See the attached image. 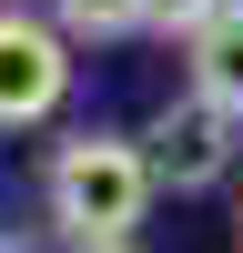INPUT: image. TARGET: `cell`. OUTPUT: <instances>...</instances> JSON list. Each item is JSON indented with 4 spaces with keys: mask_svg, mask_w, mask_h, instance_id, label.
<instances>
[{
    "mask_svg": "<svg viewBox=\"0 0 243 253\" xmlns=\"http://www.w3.org/2000/svg\"><path fill=\"white\" fill-rule=\"evenodd\" d=\"M152 193H162V172H152V152L132 132H71L40 162V213H51V233L71 253L132 243V223L152 213Z\"/></svg>",
    "mask_w": 243,
    "mask_h": 253,
    "instance_id": "cell-1",
    "label": "cell"
},
{
    "mask_svg": "<svg viewBox=\"0 0 243 253\" xmlns=\"http://www.w3.org/2000/svg\"><path fill=\"white\" fill-rule=\"evenodd\" d=\"M71 101V31L31 10H0V132H31Z\"/></svg>",
    "mask_w": 243,
    "mask_h": 253,
    "instance_id": "cell-2",
    "label": "cell"
},
{
    "mask_svg": "<svg viewBox=\"0 0 243 253\" xmlns=\"http://www.w3.org/2000/svg\"><path fill=\"white\" fill-rule=\"evenodd\" d=\"M243 112H223L213 91H182V101H162L152 112V132H142V152H152V172L172 182V193H213L223 172H233V152H243Z\"/></svg>",
    "mask_w": 243,
    "mask_h": 253,
    "instance_id": "cell-3",
    "label": "cell"
},
{
    "mask_svg": "<svg viewBox=\"0 0 243 253\" xmlns=\"http://www.w3.org/2000/svg\"><path fill=\"white\" fill-rule=\"evenodd\" d=\"M182 61H193V91H213L223 112H243V0H223V10L182 41Z\"/></svg>",
    "mask_w": 243,
    "mask_h": 253,
    "instance_id": "cell-4",
    "label": "cell"
},
{
    "mask_svg": "<svg viewBox=\"0 0 243 253\" xmlns=\"http://www.w3.org/2000/svg\"><path fill=\"white\" fill-rule=\"evenodd\" d=\"M51 20L71 41H132V31H152V0H51Z\"/></svg>",
    "mask_w": 243,
    "mask_h": 253,
    "instance_id": "cell-5",
    "label": "cell"
},
{
    "mask_svg": "<svg viewBox=\"0 0 243 253\" xmlns=\"http://www.w3.org/2000/svg\"><path fill=\"white\" fill-rule=\"evenodd\" d=\"M213 10H223V0H152V31H182V41H193Z\"/></svg>",
    "mask_w": 243,
    "mask_h": 253,
    "instance_id": "cell-6",
    "label": "cell"
},
{
    "mask_svg": "<svg viewBox=\"0 0 243 253\" xmlns=\"http://www.w3.org/2000/svg\"><path fill=\"white\" fill-rule=\"evenodd\" d=\"M233 243H243V203H233Z\"/></svg>",
    "mask_w": 243,
    "mask_h": 253,
    "instance_id": "cell-7",
    "label": "cell"
},
{
    "mask_svg": "<svg viewBox=\"0 0 243 253\" xmlns=\"http://www.w3.org/2000/svg\"><path fill=\"white\" fill-rule=\"evenodd\" d=\"M112 253H132V243H112Z\"/></svg>",
    "mask_w": 243,
    "mask_h": 253,
    "instance_id": "cell-8",
    "label": "cell"
},
{
    "mask_svg": "<svg viewBox=\"0 0 243 253\" xmlns=\"http://www.w3.org/2000/svg\"><path fill=\"white\" fill-rule=\"evenodd\" d=\"M0 253H10V243H0Z\"/></svg>",
    "mask_w": 243,
    "mask_h": 253,
    "instance_id": "cell-9",
    "label": "cell"
}]
</instances>
